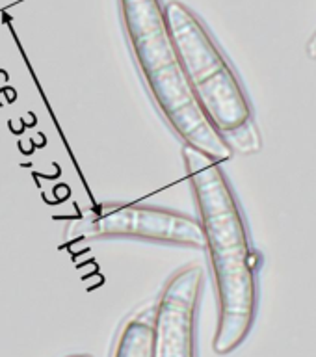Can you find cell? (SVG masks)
Listing matches in <instances>:
<instances>
[{
    "mask_svg": "<svg viewBox=\"0 0 316 357\" xmlns=\"http://www.w3.org/2000/svg\"><path fill=\"white\" fill-rule=\"evenodd\" d=\"M69 242L136 238L145 242L205 250L200 220L190 214L145 203H100L88 206L67 225Z\"/></svg>",
    "mask_w": 316,
    "mask_h": 357,
    "instance_id": "4",
    "label": "cell"
},
{
    "mask_svg": "<svg viewBox=\"0 0 316 357\" xmlns=\"http://www.w3.org/2000/svg\"><path fill=\"white\" fill-rule=\"evenodd\" d=\"M306 52H307V56H309V58H311L313 61H316V32L313 33L311 38H309V41H307Z\"/></svg>",
    "mask_w": 316,
    "mask_h": 357,
    "instance_id": "7",
    "label": "cell"
},
{
    "mask_svg": "<svg viewBox=\"0 0 316 357\" xmlns=\"http://www.w3.org/2000/svg\"><path fill=\"white\" fill-rule=\"evenodd\" d=\"M166 17L201 108L231 149L259 153L262 138L244 84L197 13L181 0H167Z\"/></svg>",
    "mask_w": 316,
    "mask_h": 357,
    "instance_id": "3",
    "label": "cell"
},
{
    "mask_svg": "<svg viewBox=\"0 0 316 357\" xmlns=\"http://www.w3.org/2000/svg\"><path fill=\"white\" fill-rule=\"evenodd\" d=\"M203 284L205 272L195 262L177 268L166 279L153 307V357H195Z\"/></svg>",
    "mask_w": 316,
    "mask_h": 357,
    "instance_id": "5",
    "label": "cell"
},
{
    "mask_svg": "<svg viewBox=\"0 0 316 357\" xmlns=\"http://www.w3.org/2000/svg\"><path fill=\"white\" fill-rule=\"evenodd\" d=\"M153 311L134 312L119 328L112 357H153Z\"/></svg>",
    "mask_w": 316,
    "mask_h": 357,
    "instance_id": "6",
    "label": "cell"
},
{
    "mask_svg": "<svg viewBox=\"0 0 316 357\" xmlns=\"http://www.w3.org/2000/svg\"><path fill=\"white\" fill-rule=\"evenodd\" d=\"M181 155L216 290L218 326L212 348L216 356H229L244 344L255 326L261 253L251 242L244 212L222 162L188 145H183Z\"/></svg>",
    "mask_w": 316,
    "mask_h": 357,
    "instance_id": "1",
    "label": "cell"
},
{
    "mask_svg": "<svg viewBox=\"0 0 316 357\" xmlns=\"http://www.w3.org/2000/svg\"><path fill=\"white\" fill-rule=\"evenodd\" d=\"M67 357H93V356H89V354H75V356H67Z\"/></svg>",
    "mask_w": 316,
    "mask_h": 357,
    "instance_id": "8",
    "label": "cell"
},
{
    "mask_svg": "<svg viewBox=\"0 0 316 357\" xmlns=\"http://www.w3.org/2000/svg\"><path fill=\"white\" fill-rule=\"evenodd\" d=\"M128 49L151 99L183 145L225 162L234 151L201 108L162 0H117Z\"/></svg>",
    "mask_w": 316,
    "mask_h": 357,
    "instance_id": "2",
    "label": "cell"
}]
</instances>
